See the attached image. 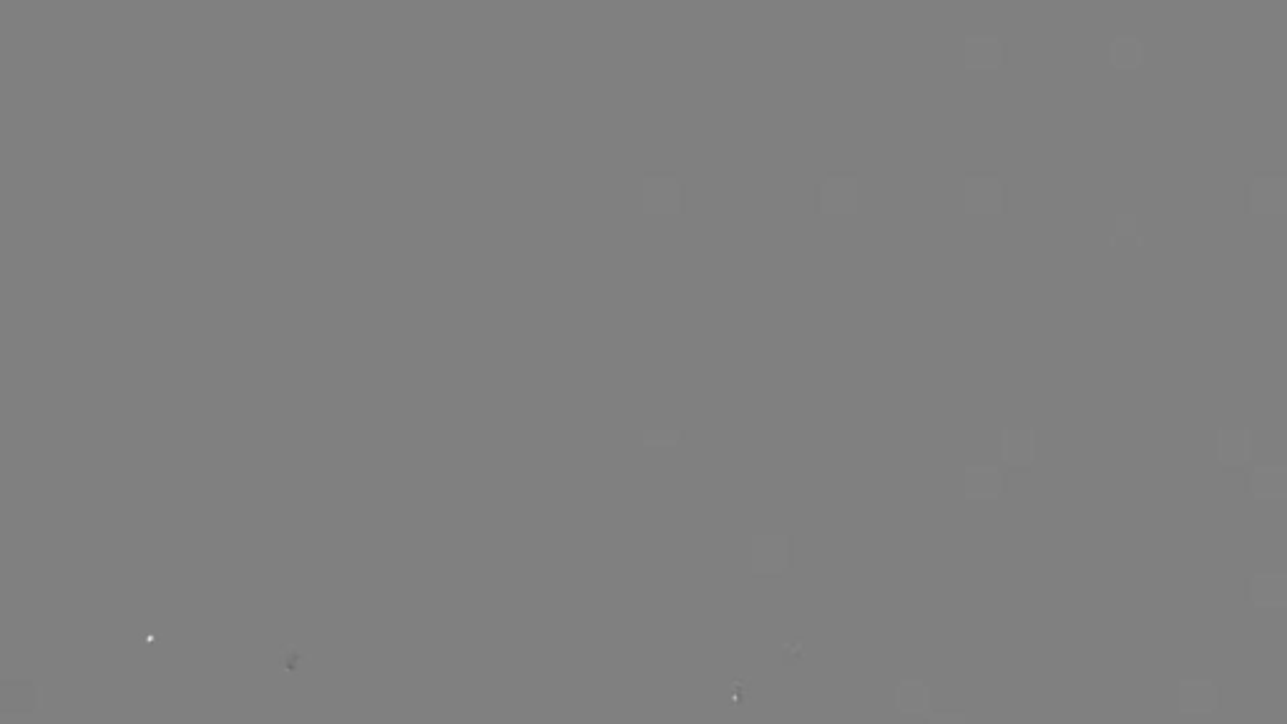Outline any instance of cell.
Instances as JSON below:
<instances>
[{"instance_id":"cell-9","label":"cell","mask_w":1287,"mask_h":724,"mask_svg":"<svg viewBox=\"0 0 1287 724\" xmlns=\"http://www.w3.org/2000/svg\"><path fill=\"white\" fill-rule=\"evenodd\" d=\"M825 209L835 212H853L855 209V181L853 179H835L830 181L822 192Z\"/></svg>"},{"instance_id":"cell-8","label":"cell","mask_w":1287,"mask_h":724,"mask_svg":"<svg viewBox=\"0 0 1287 724\" xmlns=\"http://www.w3.org/2000/svg\"><path fill=\"white\" fill-rule=\"evenodd\" d=\"M1003 458L1011 466H1029L1034 461V430H1006L1003 433Z\"/></svg>"},{"instance_id":"cell-5","label":"cell","mask_w":1287,"mask_h":724,"mask_svg":"<svg viewBox=\"0 0 1287 724\" xmlns=\"http://www.w3.org/2000/svg\"><path fill=\"white\" fill-rule=\"evenodd\" d=\"M1250 493L1255 501H1285L1287 498V468L1285 466H1255L1250 473Z\"/></svg>"},{"instance_id":"cell-10","label":"cell","mask_w":1287,"mask_h":724,"mask_svg":"<svg viewBox=\"0 0 1287 724\" xmlns=\"http://www.w3.org/2000/svg\"><path fill=\"white\" fill-rule=\"evenodd\" d=\"M1001 63L998 38H968V66L996 68Z\"/></svg>"},{"instance_id":"cell-4","label":"cell","mask_w":1287,"mask_h":724,"mask_svg":"<svg viewBox=\"0 0 1287 724\" xmlns=\"http://www.w3.org/2000/svg\"><path fill=\"white\" fill-rule=\"evenodd\" d=\"M1247 596L1257 609H1285L1287 574H1255L1247 586Z\"/></svg>"},{"instance_id":"cell-13","label":"cell","mask_w":1287,"mask_h":724,"mask_svg":"<svg viewBox=\"0 0 1287 724\" xmlns=\"http://www.w3.org/2000/svg\"><path fill=\"white\" fill-rule=\"evenodd\" d=\"M1285 569H1287V541H1285Z\"/></svg>"},{"instance_id":"cell-2","label":"cell","mask_w":1287,"mask_h":724,"mask_svg":"<svg viewBox=\"0 0 1287 724\" xmlns=\"http://www.w3.org/2000/svg\"><path fill=\"white\" fill-rule=\"evenodd\" d=\"M1252 461V430L1220 428L1217 430V463L1225 471H1242Z\"/></svg>"},{"instance_id":"cell-3","label":"cell","mask_w":1287,"mask_h":724,"mask_svg":"<svg viewBox=\"0 0 1287 724\" xmlns=\"http://www.w3.org/2000/svg\"><path fill=\"white\" fill-rule=\"evenodd\" d=\"M1220 687L1210 679H1182L1179 682V712L1212 714L1220 709Z\"/></svg>"},{"instance_id":"cell-11","label":"cell","mask_w":1287,"mask_h":724,"mask_svg":"<svg viewBox=\"0 0 1287 724\" xmlns=\"http://www.w3.org/2000/svg\"><path fill=\"white\" fill-rule=\"evenodd\" d=\"M647 192L649 194L654 192V202H657L654 204V209H657V212H672V209H677V184H674V181H662V179L649 181Z\"/></svg>"},{"instance_id":"cell-12","label":"cell","mask_w":1287,"mask_h":724,"mask_svg":"<svg viewBox=\"0 0 1287 724\" xmlns=\"http://www.w3.org/2000/svg\"><path fill=\"white\" fill-rule=\"evenodd\" d=\"M1114 239H1139V217L1134 212H1119L1114 222Z\"/></svg>"},{"instance_id":"cell-7","label":"cell","mask_w":1287,"mask_h":724,"mask_svg":"<svg viewBox=\"0 0 1287 724\" xmlns=\"http://www.w3.org/2000/svg\"><path fill=\"white\" fill-rule=\"evenodd\" d=\"M1001 184L996 179L968 181V209L971 212H1001Z\"/></svg>"},{"instance_id":"cell-6","label":"cell","mask_w":1287,"mask_h":724,"mask_svg":"<svg viewBox=\"0 0 1287 724\" xmlns=\"http://www.w3.org/2000/svg\"><path fill=\"white\" fill-rule=\"evenodd\" d=\"M1109 66L1117 71H1137L1144 66V43L1137 36H1117L1109 43Z\"/></svg>"},{"instance_id":"cell-1","label":"cell","mask_w":1287,"mask_h":724,"mask_svg":"<svg viewBox=\"0 0 1287 724\" xmlns=\"http://www.w3.org/2000/svg\"><path fill=\"white\" fill-rule=\"evenodd\" d=\"M1247 212L1250 214H1285L1287 212V176L1275 171H1260L1247 184Z\"/></svg>"}]
</instances>
